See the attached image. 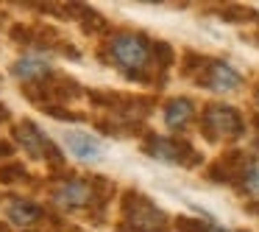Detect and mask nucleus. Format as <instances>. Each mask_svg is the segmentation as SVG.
<instances>
[{
  "label": "nucleus",
  "instance_id": "obj_1",
  "mask_svg": "<svg viewBox=\"0 0 259 232\" xmlns=\"http://www.w3.org/2000/svg\"><path fill=\"white\" fill-rule=\"evenodd\" d=\"M109 53L112 59L125 70H142L151 59V45L145 37L140 34H114L109 42Z\"/></svg>",
  "mask_w": 259,
  "mask_h": 232
},
{
  "label": "nucleus",
  "instance_id": "obj_2",
  "mask_svg": "<svg viewBox=\"0 0 259 232\" xmlns=\"http://www.w3.org/2000/svg\"><path fill=\"white\" fill-rule=\"evenodd\" d=\"M203 129L212 137H240L242 135L240 112L231 107H220V104L206 107V112H203Z\"/></svg>",
  "mask_w": 259,
  "mask_h": 232
},
{
  "label": "nucleus",
  "instance_id": "obj_3",
  "mask_svg": "<svg viewBox=\"0 0 259 232\" xmlns=\"http://www.w3.org/2000/svg\"><path fill=\"white\" fill-rule=\"evenodd\" d=\"M125 215H128V224L140 232H159L164 229V213L156 210L148 198H131L125 204Z\"/></svg>",
  "mask_w": 259,
  "mask_h": 232
},
{
  "label": "nucleus",
  "instance_id": "obj_4",
  "mask_svg": "<svg viewBox=\"0 0 259 232\" xmlns=\"http://www.w3.org/2000/svg\"><path fill=\"white\" fill-rule=\"evenodd\" d=\"M92 198H95V187H92V182H84V179H67L53 190V202L70 210L87 207V204H92Z\"/></svg>",
  "mask_w": 259,
  "mask_h": 232
},
{
  "label": "nucleus",
  "instance_id": "obj_5",
  "mask_svg": "<svg viewBox=\"0 0 259 232\" xmlns=\"http://www.w3.org/2000/svg\"><path fill=\"white\" fill-rule=\"evenodd\" d=\"M14 135H17V140L23 143V148L28 154H34V157H51V159H59V151L56 148L51 146V143H48V137L42 135L39 131V126L36 123H31V120H23V123L17 126V131H14Z\"/></svg>",
  "mask_w": 259,
  "mask_h": 232
},
{
  "label": "nucleus",
  "instance_id": "obj_6",
  "mask_svg": "<svg viewBox=\"0 0 259 232\" xmlns=\"http://www.w3.org/2000/svg\"><path fill=\"white\" fill-rule=\"evenodd\" d=\"M64 146L73 157H78L81 162H98L103 157V146L101 140H95L92 135L87 131H67L64 135Z\"/></svg>",
  "mask_w": 259,
  "mask_h": 232
},
{
  "label": "nucleus",
  "instance_id": "obj_7",
  "mask_svg": "<svg viewBox=\"0 0 259 232\" xmlns=\"http://www.w3.org/2000/svg\"><path fill=\"white\" fill-rule=\"evenodd\" d=\"M201 81L214 92H231V90H237V87L242 84V76L226 62H212L206 68V76H203Z\"/></svg>",
  "mask_w": 259,
  "mask_h": 232
},
{
  "label": "nucleus",
  "instance_id": "obj_8",
  "mask_svg": "<svg viewBox=\"0 0 259 232\" xmlns=\"http://www.w3.org/2000/svg\"><path fill=\"white\" fill-rule=\"evenodd\" d=\"M12 76L20 81H42L51 76V68H48L42 59H34V56H25V59H17L12 68Z\"/></svg>",
  "mask_w": 259,
  "mask_h": 232
},
{
  "label": "nucleus",
  "instance_id": "obj_9",
  "mask_svg": "<svg viewBox=\"0 0 259 232\" xmlns=\"http://www.w3.org/2000/svg\"><path fill=\"white\" fill-rule=\"evenodd\" d=\"M148 151L156 159H164V162H184L181 154L187 151V146H181V143H176V140H167V137H153V140L148 143Z\"/></svg>",
  "mask_w": 259,
  "mask_h": 232
},
{
  "label": "nucleus",
  "instance_id": "obj_10",
  "mask_svg": "<svg viewBox=\"0 0 259 232\" xmlns=\"http://www.w3.org/2000/svg\"><path fill=\"white\" fill-rule=\"evenodd\" d=\"M190 120H192V101H187V98H173L164 107V123L170 129H184Z\"/></svg>",
  "mask_w": 259,
  "mask_h": 232
},
{
  "label": "nucleus",
  "instance_id": "obj_11",
  "mask_svg": "<svg viewBox=\"0 0 259 232\" xmlns=\"http://www.w3.org/2000/svg\"><path fill=\"white\" fill-rule=\"evenodd\" d=\"M6 213H9V221H12V224L28 226V224H34V221L42 215V207H36V204H31V202H20V198H14V202H9Z\"/></svg>",
  "mask_w": 259,
  "mask_h": 232
},
{
  "label": "nucleus",
  "instance_id": "obj_12",
  "mask_svg": "<svg viewBox=\"0 0 259 232\" xmlns=\"http://www.w3.org/2000/svg\"><path fill=\"white\" fill-rule=\"evenodd\" d=\"M242 187H245L251 196H259V165H251V168L242 174Z\"/></svg>",
  "mask_w": 259,
  "mask_h": 232
},
{
  "label": "nucleus",
  "instance_id": "obj_13",
  "mask_svg": "<svg viewBox=\"0 0 259 232\" xmlns=\"http://www.w3.org/2000/svg\"><path fill=\"white\" fill-rule=\"evenodd\" d=\"M17 179H25V168L23 165H3L0 168V182H17Z\"/></svg>",
  "mask_w": 259,
  "mask_h": 232
},
{
  "label": "nucleus",
  "instance_id": "obj_14",
  "mask_svg": "<svg viewBox=\"0 0 259 232\" xmlns=\"http://www.w3.org/2000/svg\"><path fill=\"white\" fill-rule=\"evenodd\" d=\"M6 151H9V148H6V146H3V143H0V154H6Z\"/></svg>",
  "mask_w": 259,
  "mask_h": 232
},
{
  "label": "nucleus",
  "instance_id": "obj_15",
  "mask_svg": "<svg viewBox=\"0 0 259 232\" xmlns=\"http://www.w3.org/2000/svg\"><path fill=\"white\" fill-rule=\"evenodd\" d=\"M256 101H259V92H256Z\"/></svg>",
  "mask_w": 259,
  "mask_h": 232
}]
</instances>
